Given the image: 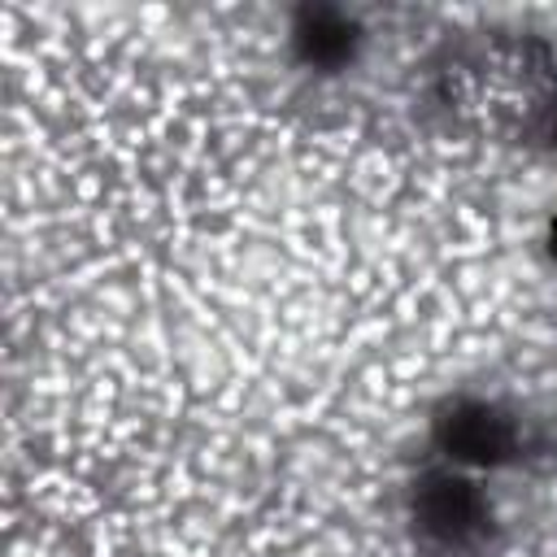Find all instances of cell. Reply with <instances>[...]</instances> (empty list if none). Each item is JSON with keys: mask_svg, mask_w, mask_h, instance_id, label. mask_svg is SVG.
Listing matches in <instances>:
<instances>
[{"mask_svg": "<svg viewBox=\"0 0 557 557\" xmlns=\"http://www.w3.org/2000/svg\"><path fill=\"white\" fill-rule=\"evenodd\" d=\"M413 535L440 557H479L496 535L492 500L461 470H426L409 500Z\"/></svg>", "mask_w": 557, "mask_h": 557, "instance_id": "cell-1", "label": "cell"}, {"mask_svg": "<svg viewBox=\"0 0 557 557\" xmlns=\"http://www.w3.org/2000/svg\"><path fill=\"white\" fill-rule=\"evenodd\" d=\"M435 444L453 466H479V470H500L522 461L527 453V422L483 396H457L435 413Z\"/></svg>", "mask_w": 557, "mask_h": 557, "instance_id": "cell-2", "label": "cell"}, {"mask_svg": "<svg viewBox=\"0 0 557 557\" xmlns=\"http://www.w3.org/2000/svg\"><path fill=\"white\" fill-rule=\"evenodd\" d=\"M296 48L305 57V65L318 70H335L352 57L357 48V26L352 17H344L339 9H305L296 17Z\"/></svg>", "mask_w": 557, "mask_h": 557, "instance_id": "cell-3", "label": "cell"}, {"mask_svg": "<svg viewBox=\"0 0 557 557\" xmlns=\"http://www.w3.org/2000/svg\"><path fill=\"white\" fill-rule=\"evenodd\" d=\"M548 257L557 261V213H553V222H548Z\"/></svg>", "mask_w": 557, "mask_h": 557, "instance_id": "cell-4", "label": "cell"}]
</instances>
